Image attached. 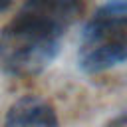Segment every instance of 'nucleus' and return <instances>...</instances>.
<instances>
[{
  "label": "nucleus",
  "mask_w": 127,
  "mask_h": 127,
  "mask_svg": "<svg viewBox=\"0 0 127 127\" xmlns=\"http://www.w3.org/2000/svg\"><path fill=\"white\" fill-rule=\"evenodd\" d=\"M101 10L115 12V14H127V0H109Z\"/></svg>",
  "instance_id": "obj_4"
},
{
  "label": "nucleus",
  "mask_w": 127,
  "mask_h": 127,
  "mask_svg": "<svg viewBox=\"0 0 127 127\" xmlns=\"http://www.w3.org/2000/svg\"><path fill=\"white\" fill-rule=\"evenodd\" d=\"M10 4H12V0H0V12L8 10V8H10Z\"/></svg>",
  "instance_id": "obj_5"
},
{
  "label": "nucleus",
  "mask_w": 127,
  "mask_h": 127,
  "mask_svg": "<svg viewBox=\"0 0 127 127\" xmlns=\"http://www.w3.org/2000/svg\"><path fill=\"white\" fill-rule=\"evenodd\" d=\"M113 123H127V113H125L123 117H119V119H115Z\"/></svg>",
  "instance_id": "obj_6"
},
{
  "label": "nucleus",
  "mask_w": 127,
  "mask_h": 127,
  "mask_svg": "<svg viewBox=\"0 0 127 127\" xmlns=\"http://www.w3.org/2000/svg\"><path fill=\"white\" fill-rule=\"evenodd\" d=\"M6 125L10 127H54L58 125L56 109L42 97L26 95L14 101L6 113Z\"/></svg>",
  "instance_id": "obj_3"
},
{
  "label": "nucleus",
  "mask_w": 127,
  "mask_h": 127,
  "mask_svg": "<svg viewBox=\"0 0 127 127\" xmlns=\"http://www.w3.org/2000/svg\"><path fill=\"white\" fill-rule=\"evenodd\" d=\"M83 12V0H26L0 32V67L18 77L42 73Z\"/></svg>",
  "instance_id": "obj_1"
},
{
  "label": "nucleus",
  "mask_w": 127,
  "mask_h": 127,
  "mask_svg": "<svg viewBox=\"0 0 127 127\" xmlns=\"http://www.w3.org/2000/svg\"><path fill=\"white\" fill-rule=\"evenodd\" d=\"M77 60L87 73H99L127 62V14L99 10L81 34Z\"/></svg>",
  "instance_id": "obj_2"
}]
</instances>
